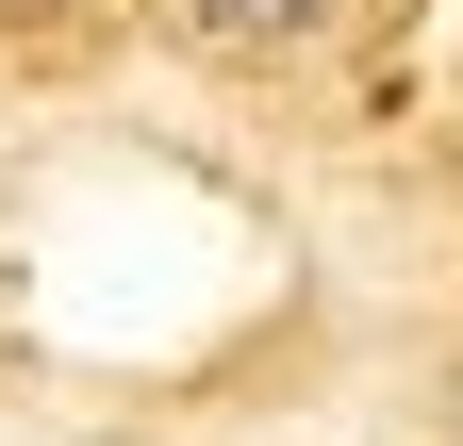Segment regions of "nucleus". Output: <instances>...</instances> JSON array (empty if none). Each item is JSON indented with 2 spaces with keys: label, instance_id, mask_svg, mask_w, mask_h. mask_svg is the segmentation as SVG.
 Wrapping results in <instances>:
<instances>
[{
  "label": "nucleus",
  "instance_id": "f257e3e1",
  "mask_svg": "<svg viewBox=\"0 0 463 446\" xmlns=\"http://www.w3.org/2000/svg\"><path fill=\"white\" fill-rule=\"evenodd\" d=\"M315 17H331V0H183V33H199V50H298Z\"/></svg>",
  "mask_w": 463,
  "mask_h": 446
}]
</instances>
